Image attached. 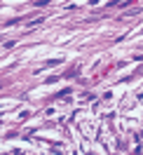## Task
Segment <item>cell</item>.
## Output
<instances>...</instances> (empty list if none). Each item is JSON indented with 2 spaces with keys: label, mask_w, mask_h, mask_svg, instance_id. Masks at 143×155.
<instances>
[{
  "label": "cell",
  "mask_w": 143,
  "mask_h": 155,
  "mask_svg": "<svg viewBox=\"0 0 143 155\" xmlns=\"http://www.w3.org/2000/svg\"><path fill=\"white\" fill-rule=\"evenodd\" d=\"M77 75H80V68L77 66H73L70 71H66V78H77Z\"/></svg>",
  "instance_id": "1"
},
{
  "label": "cell",
  "mask_w": 143,
  "mask_h": 155,
  "mask_svg": "<svg viewBox=\"0 0 143 155\" xmlns=\"http://www.w3.org/2000/svg\"><path fill=\"white\" fill-rule=\"evenodd\" d=\"M92 2H99V0H92Z\"/></svg>",
  "instance_id": "5"
},
{
  "label": "cell",
  "mask_w": 143,
  "mask_h": 155,
  "mask_svg": "<svg viewBox=\"0 0 143 155\" xmlns=\"http://www.w3.org/2000/svg\"><path fill=\"white\" fill-rule=\"evenodd\" d=\"M138 12H141V10H138V7H132V10L127 12V17H134V14H138Z\"/></svg>",
  "instance_id": "3"
},
{
  "label": "cell",
  "mask_w": 143,
  "mask_h": 155,
  "mask_svg": "<svg viewBox=\"0 0 143 155\" xmlns=\"http://www.w3.org/2000/svg\"><path fill=\"white\" fill-rule=\"evenodd\" d=\"M49 2H52V0H38L35 5H38V7H45V5H49Z\"/></svg>",
  "instance_id": "4"
},
{
  "label": "cell",
  "mask_w": 143,
  "mask_h": 155,
  "mask_svg": "<svg viewBox=\"0 0 143 155\" xmlns=\"http://www.w3.org/2000/svg\"><path fill=\"white\" fill-rule=\"evenodd\" d=\"M132 2H134V0H120V2H117V7H122V10H124V7H129Z\"/></svg>",
  "instance_id": "2"
}]
</instances>
